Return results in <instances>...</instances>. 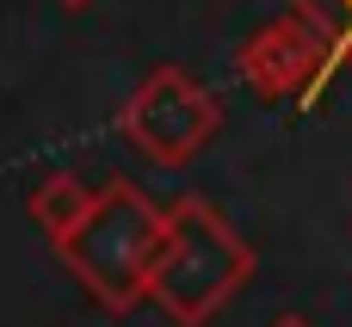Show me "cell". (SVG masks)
<instances>
[{
  "label": "cell",
  "mask_w": 352,
  "mask_h": 327,
  "mask_svg": "<svg viewBox=\"0 0 352 327\" xmlns=\"http://www.w3.org/2000/svg\"><path fill=\"white\" fill-rule=\"evenodd\" d=\"M161 247H167V210L136 179H105L74 235L56 241V260L105 315H130L136 303H148Z\"/></svg>",
  "instance_id": "obj_1"
},
{
  "label": "cell",
  "mask_w": 352,
  "mask_h": 327,
  "mask_svg": "<svg viewBox=\"0 0 352 327\" xmlns=\"http://www.w3.org/2000/svg\"><path fill=\"white\" fill-rule=\"evenodd\" d=\"M254 278V247L241 229L198 192L167 204V247L148 284V303L173 327H210Z\"/></svg>",
  "instance_id": "obj_2"
},
{
  "label": "cell",
  "mask_w": 352,
  "mask_h": 327,
  "mask_svg": "<svg viewBox=\"0 0 352 327\" xmlns=\"http://www.w3.org/2000/svg\"><path fill=\"white\" fill-rule=\"evenodd\" d=\"M124 142L148 161V167H192L210 136L223 130V105L217 93L179 68V62H161L155 74H142V87L124 99V117H118Z\"/></svg>",
  "instance_id": "obj_3"
},
{
  "label": "cell",
  "mask_w": 352,
  "mask_h": 327,
  "mask_svg": "<svg viewBox=\"0 0 352 327\" xmlns=\"http://www.w3.org/2000/svg\"><path fill=\"white\" fill-rule=\"evenodd\" d=\"M235 68L254 87V99H266V105H278V99L316 105L328 87V37L309 19H272L235 49Z\"/></svg>",
  "instance_id": "obj_4"
},
{
  "label": "cell",
  "mask_w": 352,
  "mask_h": 327,
  "mask_svg": "<svg viewBox=\"0 0 352 327\" xmlns=\"http://www.w3.org/2000/svg\"><path fill=\"white\" fill-rule=\"evenodd\" d=\"M93 198H99V192H93L80 173H50V179H43V185L25 198V210H31L37 235L56 247V241H68V235H74V223L93 210Z\"/></svg>",
  "instance_id": "obj_5"
},
{
  "label": "cell",
  "mask_w": 352,
  "mask_h": 327,
  "mask_svg": "<svg viewBox=\"0 0 352 327\" xmlns=\"http://www.w3.org/2000/svg\"><path fill=\"white\" fill-rule=\"evenodd\" d=\"M272 327H309V322H303V315H278Z\"/></svg>",
  "instance_id": "obj_6"
},
{
  "label": "cell",
  "mask_w": 352,
  "mask_h": 327,
  "mask_svg": "<svg viewBox=\"0 0 352 327\" xmlns=\"http://www.w3.org/2000/svg\"><path fill=\"white\" fill-rule=\"evenodd\" d=\"M56 6H93V0H56Z\"/></svg>",
  "instance_id": "obj_7"
},
{
  "label": "cell",
  "mask_w": 352,
  "mask_h": 327,
  "mask_svg": "<svg viewBox=\"0 0 352 327\" xmlns=\"http://www.w3.org/2000/svg\"><path fill=\"white\" fill-rule=\"evenodd\" d=\"M309 25H316V19H309Z\"/></svg>",
  "instance_id": "obj_8"
}]
</instances>
